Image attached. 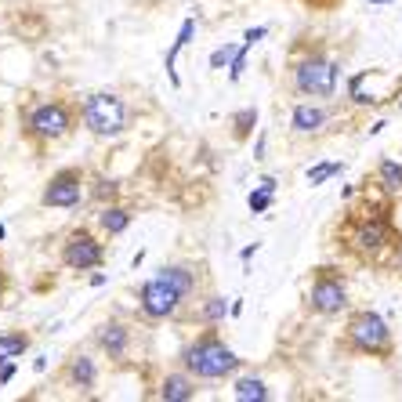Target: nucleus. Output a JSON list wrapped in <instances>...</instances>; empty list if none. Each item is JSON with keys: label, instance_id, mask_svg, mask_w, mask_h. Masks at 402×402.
Here are the masks:
<instances>
[{"label": "nucleus", "instance_id": "obj_10", "mask_svg": "<svg viewBox=\"0 0 402 402\" xmlns=\"http://www.w3.org/2000/svg\"><path fill=\"white\" fill-rule=\"evenodd\" d=\"M391 240V225H388V218H380V214H370V218H363V221H355V228H352V243L359 247V250H380Z\"/></svg>", "mask_w": 402, "mask_h": 402}, {"label": "nucleus", "instance_id": "obj_25", "mask_svg": "<svg viewBox=\"0 0 402 402\" xmlns=\"http://www.w3.org/2000/svg\"><path fill=\"white\" fill-rule=\"evenodd\" d=\"M250 210H254V214H261V210H268L272 207V193H268V188H258V193H250Z\"/></svg>", "mask_w": 402, "mask_h": 402}, {"label": "nucleus", "instance_id": "obj_24", "mask_svg": "<svg viewBox=\"0 0 402 402\" xmlns=\"http://www.w3.org/2000/svg\"><path fill=\"white\" fill-rule=\"evenodd\" d=\"M236 44H225V48H218L214 55H210V66H214V69H221V66H232V58H236Z\"/></svg>", "mask_w": 402, "mask_h": 402}, {"label": "nucleus", "instance_id": "obj_2", "mask_svg": "<svg viewBox=\"0 0 402 402\" xmlns=\"http://www.w3.org/2000/svg\"><path fill=\"white\" fill-rule=\"evenodd\" d=\"M83 123H88V131L98 138H116L127 127V105L109 91H98L83 105Z\"/></svg>", "mask_w": 402, "mask_h": 402}, {"label": "nucleus", "instance_id": "obj_20", "mask_svg": "<svg viewBox=\"0 0 402 402\" xmlns=\"http://www.w3.org/2000/svg\"><path fill=\"white\" fill-rule=\"evenodd\" d=\"M377 174H380V185H384L388 193H398V188H402V163H395V160H380Z\"/></svg>", "mask_w": 402, "mask_h": 402}, {"label": "nucleus", "instance_id": "obj_3", "mask_svg": "<svg viewBox=\"0 0 402 402\" xmlns=\"http://www.w3.org/2000/svg\"><path fill=\"white\" fill-rule=\"evenodd\" d=\"M348 337H352V345L359 352H370V355H388L391 352V330L377 312H359L348 323Z\"/></svg>", "mask_w": 402, "mask_h": 402}, {"label": "nucleus", "instance_id": "obj_27", "mask_svg": "<svg viewBox=\"0 0 402 402\" xmlns=\"http://www.w3.org/2000/svg\"><path fill=\"white\" fill-rule=\"evenodd\" d=\"M370 4H388V0H370Z\"/></svg>", "mask_w": 402, "mask_h": 402}, {"label": "nucleus", "instance_id": "obj_6", "mask_svg": "<svg viewBox=\"0 0 402 402\" xmlns=\"http://www.w3.org/2000/svg\"><path fill=\"white\" fill-rule=\"evenodd\" d=\"M73 127V116H69V109L62 102H48V105H36L33 109V116H29V131L36 134V138H44V141H51V138H62Z\"/></svg>", "mask_w": 402, "mask_h": 402}, {"label": "nucleus", "instance_id": "obj_9", "mask_svg": "<svg viewBox=\"0 0 402 402\" xmlns=\"http://www.w3.org/2000/svg\"><path fill=\"white\" fill-rule=\"evenodd\" d=\"M83 196V181H80V171H58L48 188H44V207H76Z\"/></svg>", "mask_w": 402, "mask_h": 402}, {"label": "nucleus", "instance_id": "obj_5", "mask_svg": "<svg viewBox=\"0 0 402 402\" xmlns=\"http://www.w3.org/2000/svg\"><path fill=\"white\" fill-rule=\"evenodd\" d=\"M181 301H185V298H181V293L167 283L163 276L149 279V283L141 286V293H138V305H141V312L149 315V319H171Z\"/></svg>", "mask_w": 402, "mask_h": 402}, {"label": "nucleus", "instance_id": "obj_26", "mask_svg": "<svg viewBox=\"0 0 402 402\" xmlns=\"http://www.w3.org/2000/svg\"><path fill=\"white\" fill-rule=\"evenodd\" d=\"M11 377H15V359H4V363H0V384H8Z\"/></svg>", "mask_w": 402, "mask_h": 402}, {"label": "nucleus", "instance_id": "obj_16", "mask_svg": "<svg viewBox=\"0 0 402 402\" xmlns=\"http://www.w3.org/2000/svg\"><path fill=\"white\" fill-rule=\"evenodd\" d=\"M98 225L109 232V236H120V232H127V225H131V214H127L123 207H105L98 214Z\"/></svg>", "mask_w": 402, "mask_h": 402}, {"label": "nucleus", "instance_id": "obj_13", "mask_svg": "<svg viewBox=\"0 0 402 402\" xmlns=\"http://www.w3.org/2000/svg\"><path fill=\"white\" fill-rule=\"evenodd\" d=\"M160 398L163 402H188V398H196V388H193V380H188V377L171 373L163 380V388H160Z\"/></svg>", "mask_w": 402, "mask_h": 402}, {"label": "nucleus", "instance_id": "obj_21", "mask_svg": "<svg viewBox=\"0 0 402 402\" xmlns=\"http://www.w3.org/2000/svg\"><path fill=\"white\" fill-rule=\"evenodd\" d=\"M228 312H232V308L225 305V298H210V301L203 305V319H207V323H221Z\"/></svg>", "mask_w": 402, "mask_h": 402}, {"label": "nucleus", "instance_id": "obj_19", "mask_svg": "<svg viewBox=\"0 0 402 402\" xmlns=\"http://www.w3.org/2000/svg\"><path fill=\"white\" fill-rule=\"evenodd\" d=\"M236 398L240 402H265L268 398V388H265V380H258V377H243L240 384H236Z\"/></svg>", "mask_w": 402, "mask_h": 402}, {"label": "nucleus", "instance_id": "obj_11", "mask_svg": "<svg viewBox=\"0 0 402 402\" xmlns=\"http://www.w3.org/2000/svg\"><path fill=\"white\" fill-rule=\"evenodd\" d=\"M326 123V109H319V105H298V109L290 113V127L298 134H312V131H319V127Z\"/></svg>", "mask_w": 402, "mask_h": 402}, {"label": "nucleus", "instance_id": "obj_8", "mask_svg": "<svg viewBox=\"0 0 402 402\" xmlns=\"http://www.w3.org/2000/svg\"><path fill=\"white\" fill-rule=\"evenodd\" d=\"M308 305H312V312H319V315H337V312L348 305L345 283H341V279H333V276H319V279L312 283Z\"/></svg>", "mask_w": 402, "mask_h": 402}, {"label": "nucleus", "instance_id": "obj_14", "mask_svg": "<svg viewBox=\"0 0 402 402\" xmlns=\"http://www.w3.org/2000/svg\"><path fill=\"white\" fill-rule=\"evenodd\" d=\"M193 33H196V18H185L181 22V33H178V40L171 44V51H167V76H171V83L178 88V73H174V58L181 55V48L188 44V40H193Z\"/></svg>", "mask_w": 402, "mask_h": 402}, {"label": "nucleus", "instance_id": "obj_18", "mask_svg": "<svg viewBox=\"0 0 402 402\" xmlns=\"http://www.w3.org/2000/svg\"><path fill=\"white\" fill-rule=\"evenodd\" d=\"M26 348H29L26 333H0V363H4V359H22Z\"/></svg>", "mask_w": 402, "mask_h": 402}, {"label": "nucleus", "instance_id": "obj_22", "mask_svg": "<svg viewBox=\"0 0 402 402\" xmlns=\"http://www.w3.org/2000/svg\"><path fill=\"white\" fill-rule=\"evenodd\" d=\"M341 171H345V163H323V167H315V171H308V181L312 185H323L326 178L341 174Z\"/></svg>", "mask_w": 402, "mask_h": 402}, {"label": "nucleus", "instance_id": "obj_12", "mask_svg": "<svg viewBox=\"0 0 402 402\" xmlns=\"http://www.w3.org/2000/svg\"><path fill=\"white\" fill-rule=\"evenodd\" d=\"M98 345L109 352V359H123V352H127V330L120 323H105L98 330Z\"/></svg>", "mask_w": 402, "mask_h": 402}, {"label": "nucleus", "instance_id": "obj_29", "mask_svg": "<svg viewBox=\"0 0 402 402\" xmlns=\"http://www.w3.org/2000/svg\"><path fill=\"white\" fill-rule=\"evenodd\" d=\"M0 240H4V225H0Z\"/></svg>", "mask_w": 402, "mask_h": 402}, {"label": "nucleus", "instance_id": "obj_28", "mask_svg": "<svg viewBox=\"0 0 402 402\" xmlns=\"http://www.w3.org/2000/svg\"><path fill=\"white\" fill-rule=\"evenodd\" d=\"M0 293H4V276H0Z\"/></svg>", "mask_w": 402, "mask_h": 402}, {"label": "nucleus", "instance_id": "obj_23", "mask_svg": "<svg viewBox=\"0 0 402 402\" xmlns=\"http://www.w3.org/2000/svg\"><path fill=\"white\" fill-rule=\"evenodd\" d=\"M232 123H236V138H247V134H250V127L258 123V109H243V113H236V120H232Z\"/></svg>", "mask_w": 402, "mask_h": 402}, {"label": "nucleus", "instance_id": "obj_30", "mask_svg": "<svg viewBox=\"0 0 402 402\" xmlns=\"http://www.w3.org/2000/svg\"><path fill=\"white\" fill-rule=\"evenodd\" d=\"M398 268H402V254H398Z\"/></svg>", "mask_w": 402, "mask_h": 402}, {"label": "nucleus", "instance_id": "obj_17", "mask_svg": "<svg viewBox=\"0 0 402 402\" xmlns=\"http://www.w3.org/2000/svg\"><path fill=\"white\" fill-rule=\"evenodd\" d=\"M160 276H163L167 283H171V286L181 293V298H188V293L196 290V279H193V272H188V268H178V265H171V268H160Z\"/></svg>", "mask_w": 402, "mask_h": 402}, {"label": "nucleus", "instance_id": "obj_15", "mask_svg": "<svg viewBox=\"0 0 402 402\" xmlns=\"http://www.w3.org/2000/svg\"><path fill=\"white\" fill-rule=\"evenodd\" d=\"M69 380L80 388V391H91L95 388V363L88 355H80V359H73V366H69Z\"/></svg>", "mask_w": 402, "mask_h": 402}, {"label": "nucleus", "instance_id": "obj_7", "mask_svg": "<svg viewBox=\"0 0 402 402\" xmlns=\"http://www.w3.org/2000/svg\"><path fill=\"white\" fill-rule=\"evenodd\" d=\"M102 258H105V250H102V243L91 236V232H76V236H69L66 250H62V261H66L69 268H76V272L98 268Z\"/></svg>", "mask_w": 402, "mask_h": 402}, {"label": "nucleus", "instance_id": "obj_1", "mask_svg": "<svg viewBox=\"0 0 402 402\" xmlns=\"http://www.w3.org/2000/svg\"><path fill=\"white\" fill-rule=\"evenodd\" d=\"M185 366L193 370L196 377H207V380H218L225 373H236L240 370V359L232 348H225L218 337H200L196 345L185 348Z\"/></svg>", "mask_w": 402, "mask_h": 402}, {"label": "nucleus", "instance_id": "obj_4", "mask_svg": "<svg viewBox=\"0 0 402 402\" xmlns=\"http://www.w3.org/2000/svg\"><path fill=\"white\" fill-rule=\"evenodd\" d=\"M293 83H298L301 95L330 98L337 91V66L330 58H305L301 66L293 69Z\"/></svg>", "mask_w": 402, "mask_h": 402}]
</instances>
